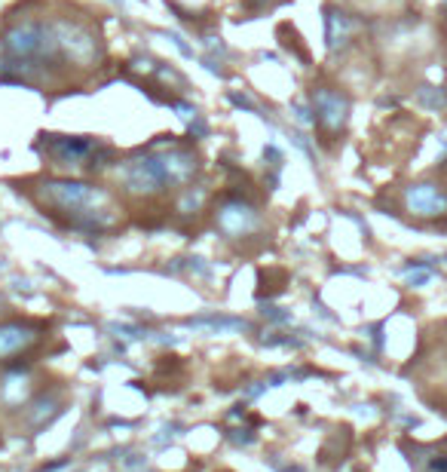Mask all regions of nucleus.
<instances>
[{
    "instance_id": "obj_13",
    "label": "nucleus",
    "mask_w": 447,
    "mask_h": 472,
    "mask_svg": "<svg viewBox=\"0 0 447 472\" xmlns=\"http://www.w3.org/2000/svg\"><path fill=\"white\" fill-rule=\"evenodd\" d=\"M264 316H269L273 322H288V319H291V316H288V313H279L276 307H264Z\"/></svg>"
},
{
    "instance_id": "obj_15",
    "label": "nucleus",
    "mask_w": 447,
    "mask_h": 472,
    "mask_svg": "<svg viewBox=\"0 0 447 472\" xmlns=\"http://www.w3.org/2000/svg\"><path fill=\"white\" fill-rule=\"evenodd\" d=\"M273 466H276L279 472H306V469H301V466H282V464H276V460H273Z\"/></svg>"
},
{
    "instance_id": "obj_2",
    "label": "nucleus",
    "mask_w": 447,
    "mask_h": 472,
    "mask_svg": "<svg viewBox=\"0 0 447 472\" xmlns=\"http://www.w3.org/2000/svg\"><path fill=\"white\" fill-rule=\"evenodd\" d=\"M199 172V156L190 147L172 144L169 151H141L117 163V178L132 197H163L169 190L190 188Z\"/></svg>"
},
{
    "instance_id": "obj_17",
    "label": "nucleus",
    "mask_w": 447,
    "mask_h": 472,
    "mask_svg": "<svg viewBox=\"0 0 447 472\" xmlns=\"http://www.w3.org/2000/svg\"><path fill=\"white\" fill-rule=\"evenodd\" d=\"M444 261H447V258H444Z\"/></svg>"
},
{
    "instance_id": "obj_9",
    "label": "nucleus",
    "mask_w": 447,
    "mask_h": 472,
    "mask_svg": "<svg viewBox=\"0 0 447 472\" xmlns=\"http://www.w3.org/2000/svg\"><path fill=\"white\" fill-rule=\"evenodd\" d=\"M190 328H199V331H209V335H227V331H245L248 322L245 319H233V316H199V319H190L187 322Z\"/></svg>"
},
{
    "instance_id": "obj_10",
    "label": "nucleus",
    "mask_w": 447,
    "mask_h": 472,
    "mask_svg": "<svg viewBox=\"0 0 447 472\" xmlns=\"http://www.w3.org/2000/svg\"><path fill=\"white\" fill-rule=\"evenodd\" d=\"M423 472H447V445L423 448Z\"/></svg>"
},
{
    "instance_id": "obj_6",
    "label": "nucleus",
    "mask_w": 447,
    "mask_h": 472,
    "mask_svg": "<svg viewBox=\"0 0 447 472\" xmlns=\"http://www.w3.org/2000/svg\"><path fill=\"white\" fill-rule=\"evenodd\" d=\"M405 206L411 215L420 218H441L447 212V193L439 188V184H411L405 190Z\"/></svg>"
},
{
    "instance_id": "obj_5",
    "label": "nucleus",
    "mask_w": 447,
    "mask_h": 472,
    "mask_svg": "<svg viewBox=\"0 0 447 472\" xmlns=\"http://www.w3.org/2000/svg\"><path fill=\"white\" fill-rule=\"evenodd\" d=\"M313 110H315V123H319L325 135H340L349 120V98L340 89L319 86L313 89Z\"/></svg>"
},
{
    "instance_id": "obj_11",
    "label": "nucleus",
    "mask_w": 447,
    "mask_h": 472,
    "mask_svg": "<svg viewBox=\"0 0 447 472\" xmlns=\"http://www.w3.org/2000/svg\"><path fill=\"white\" fill-rule=\"evenodd\" d=\"M420 101H423V105L429 108V110H441V108L447 105V98H444L435 86H423V89H420Z\"/></svg>"
},
{
    "instance_id": "obj_1",
    "label": "nucleus",
    "mask_w": 447,
    "mask_h": 472,
    "mask_svg": "<svg viewBox=\"0 0 447 472\" xmlns=\"http://www.w3.org/2000/svg\"><path fill=\"white\" fill-rule=\"evenodd\" d=\"M34 200L43 212L64 218L74 230H105L114 224V206L110 193L101 184L80 178H37Z\"/></svg>"
},
{
    "instance_id": "obj_4",
    "label": "nucleus",
    "mask_w": 447,
    "mask_h": 472,
    "mask_svg": "<svg viewBox=\"0 0 447 472\" xmlns=\"http://www.w3.org/2000/svg\"><path fill=\"white\" fill-rule=\"evenodd\" d=\"M46 338V322L40 319H4L0 322V365H13L34 353Z\"/></svg>"
},
{
    "instance_id": "obj_8",
    "label": "nucleus",
    "mask_w": 447,
    "mask_h": 472,
    "mask_svg": "<svg viewBox=\"0 0 447 472\" xmlns=\"http://www.w3.org/2000/svg\"><path fill=\"white\" fill-rule=\"evenodd\" d=\"M352 31H356V22L352 16H347L343 9L337 6H328L325 9V40H328V50L337 52L343 50L349 40H352Z\"/></svg>"
},
{
    "instance_id": "obj_18",
    "label": "nucleus",
    "mask_w": 447,
    "mask_h": 472,
    "mask_svg": "<svg viewBox=\"0 0 447 472\" xmlns=\"http://www.w3.org/2000/svg\"><path fill=\"white\" fill-rule=\"evenodd\" d=\"M147 472H151V469H147Z\"/></svg>"
},
{
    "instance_id": "obj_16",
    "label": "nucleus",
    "mask_w": 447,
    "mask_h": 472,
    "mask_svg": "<svg viewBox=\"0 0 447 472\" xmlns=\"http://www.w3.org/2000/svg\"><path fill=\"white\" fill-rule=\"evenodd\" d=\"M0 448H4V436H0Z\"/></svg>"
},
{
    "instance_id": "obj_3",
    "label": "nucleus",
    "mask_w": 447,
    "mask_h": 472,
    "mask_svg": "<svg viewBox=\"0 0 447 472\" xmlns=\"http://www.w3.org/2000/svg\"><path fill=\"white\" fill-rule=\"evenodd\" d=\"M215 227L227 239H248L264 227L257 206L242 193H221L215 202Z\"/></svg>"
},
{
    "instance_id": "obj_14",
    "label": "nucleus",
    "mask_w": 447,
    "mask_h": 472,
    "mask_svg": "<svg viewBox=\"0 0 447 472\" xmlns=\"http://www.w3.org/2000/svg\"><path fill=\"white\" fill-rule=\"evenodd\" d=\"M71 464V457H64V460H55V464H43L40 472H55V469H62V466H68Z\"/></svg>"
},
{
    "instance_id": "obj_12",
    "label": "nucleus",
    "mask_w": 447,
    "mask_h": 472,
    "mask_svg": "<svg viewBox=\"0 0 447 472\" xmlns=\"http://www.w3.org/2000/svg\"><path fill=\"white\" fill-rule=\"evenodd\" d=\"M230 439L236 442V445H251V442H255V432H251V430H233Z\"/></svg>"
},
{
    "instance_id": "obj_7",
    "label": "nucleus",
    "mask_w": 447,
    "mask_h": 472,
    "mask_svg": "<svg viewBox=\"0 0 447 472\" xmlns=\"http://www.w3.org/2000/svg\"><path fill=\"white\" fill-rule=\"evenodd\" d=\"M64 411V402H62V396L59 393H37L31 402L25 405V427L28 430H46L50 423L59 418V414Z\"/></svg>"
}]
</instances>
